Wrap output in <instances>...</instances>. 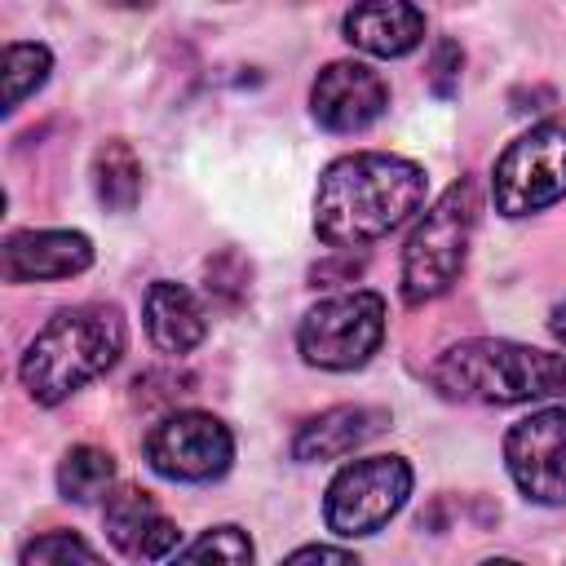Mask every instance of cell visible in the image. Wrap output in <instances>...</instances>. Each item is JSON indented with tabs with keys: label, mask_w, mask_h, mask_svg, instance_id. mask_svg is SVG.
<instances>
[{
	"label": "cell",
	"mask_w": 566,
	"mask_h": 566,
	"mask_svg": "<svg viewBox=\"0 0 566 566\" xmlns=\"http://www.w3.org/2000/svg\"><path fill=\"white\" fill-rule=\"evenodd\" d=\"M424 168L385 155L358 150L323 168L314 195V234L327 248H363L394 226H402L424 203Z\"/></svg>",
	"instance_id": "1"
},
{
	"label": "cell",
	"mask_w": 566,
	"mask_h": 566,
	"mask_svg": "<svg viewBox=\"0 0 566 566\" xmlns=\"http://www.w3.org/2000/svg\"><path fill=\"white\" fill-rule=\"evenodd\" d=\"M429 380L451 402H531V398H566V354L531 349L517 340H460L429 367Z\"/></svg>",
	"instance_id": "2"
},
{
	"label": "cell",
	"mask_w": 566,
	"mask_h": 566,
	"mask_svg": "<svg viewBox=\"0 0 566 566\" xmlns=\"http://www.w3.org/2000/svg\"><path fill=\"white\" fill-rule=\"evenodd\" d=\"M124 354V318L115 305H75L53 314L22 354V385L35 402L57 407L88 380L106 376Z\"/></svg>",
	"instance_id": "3"
},
{
	"label": "cell",
	"mask_w": 566,
	"mask_h": 566,
	"mask_svg": "<svg viewBox=\"0 0 566 566\" xmlns=\"http://www.w3.org/2000/svg\"><path fill=\"white\" fill-rule=\"evenodd\" d=\"M473 226H478V186L469 177H460L420 217V226L411 230V239L402 248V301L407 305L438 301L460 279Z\"/></svg>",
	"instance_id": "4"
},
{
	"label": "cell",
	"mask_w": 566,
	"mask_h": 566,
	"mask_svg": "<svg viewBox=\"0 0 566 566\" xmlns=\"http://www.w3.org/2000/svg\"><path fill=\"white\" fill-rule=\"evenodd\" d=\"M491 199L504 217H531L566 199V115H548L504 146L491 172Z\"/></svg>",
	"instance_id": "5"
},
{
	"label": "cell",
	"mask_w": 566,
	"mask_h": 566,
	"mask_svg": "<svg viewBox=\"0 0 566 566\" xmlns=\"http://www.w3.org/2000/svg\"><path fill=\"white\" fill-rule=\"evenodd\" d=\"M385 340V301L376 292H340L305 310L296 327V349L310 367L354 371Z\"/></svg>",
	"instance_id": "6"
},
{
	"label": "cell",
	"mask_w": 566,
	"mask_h": 566,
	"mask_svg": "<svg viewBox=\"0 0 566 566\" xmlns=\"http://www.w3.org/2000/svg\"><path fill=\"white\" fill-rule=\"evenodd\" d=\"M411 495V464L402 455H367L345 464L323 500V517L336 535H376Z\"/></svg>",
	"instance_id": "7"
},
{
	"label": "cell",
	"mask_w": 566,
	"mask_h": 566,
	"mask_svg": "<svg viewBox=\"0 0 566 566\" xmlns=\"http://www.w3.org/2000/svg\"><path fill=\"white\" fill-rule=\"evenodd\" d=\"M146 460L168 482H212L230 469L234 438L208 411H172L146 433Z\"/></svg>",
	"instance_id": "8"
},
{
	"label": "cell",
	"mask_w": 566,
	"mask_h": 566,
	"mask_svg": "<svg viewBox=\"0 0 566 566\" xmlns=\"http://www.w3.org/2000/svg\"><path fill=\"white\" fill-rule=\"evenodd\" d=\"M504 464L535 504H566V407L522 416L504 433Z\"/></svg>",
	"instance_id": "9"
},
{
	"label": "cell",
	"mask_w": 566,
	"mask_h": 566,
	"mask_svg": "<svg viewBox=\"0 0 566 566\" xmlns=\"http://www.w3.org/2000/svg\"><path fill=\"white\" fill-rule=\"evenodd\" d=\"M389 106V84L367 62H327L310 88V111L327 133H363Z\"/></svg>",
	"instance_id": "10"
},
{
	"label": "cell",
	"mask_w": 566,
	"mask_h": 566,
	"mask_svg": "<svg viewBox=\"0 0 566 566\" xmlns=\"http://www.w3.org/2000/svg\"><path fill=\"white\" fill-rule=\"evenodd\" d=\"M93 265V243L80 230H18L0 248L4 283L71 279Z\"/></svg>",
	"instance_id": "11"
},
{
	"label": "cell",
	"mask_w": 566,
	"mask_h": 566,
	"mask_svg": "<svg viewBox=\"0 0 566 566\" xmlns=\"http://www.w3.org/2000/svg\"><path fill=\"white\" fill-rule=\"evenodd\" d=\"M102 522H106L111 544L133 562H159L177 553V526L155 504V495L142 486H119L115 495H106Z\"/></svg>",
	"instance_id": "12"
},
{
	"label": "cell",
	"mask_w": 566,
	"mask_h": 566,
	"mask_svg": "<svg viewBox=\"0 0 566 566\" xmlns=\"http://www.w3.org/2000/svg\"><path fill=\"white\" fill-rule=\"evenodd\" d=\"M340 27L345 40L371 57H402L424 40V13L411 0H354Z\"/></svg>",
	"instance_id": "13"
},
{
	"label": "cell",
	"mask_w": 566,
	"mask_h": 566,
	"mask_svg": "<svg viewBox=\"0 0 566 566\" xmlns=\"http://www.w3.org/2000/svg\"><path fill=\"white\" fill-rule=\"evenodd\" d=\"M146 336L159 354H190L203 336H208V314L199 305V296L181 283H150L146 292Z\"/></svg>",
	"instance_id": "14"
},
{
	"label": "cell",
	"mask_w": 566,
	"mask_h": 566,
	"mask_svg": "<svg viewBox=\"0 0 566 566\" xmlns=\"http://www.w3.org/2000/svg\"><path fill=\"white\" fill-rule=\"evenodd\" d=\"M380 429H385V411H376V407H327L296 429L292 455L296 460H340L354 447H363L367 438H376Z\"/></svg>",
	"instance_id": "15"
},
{
	"label": "cell",
	"mask_w": 566,
	"mask_h": 566,
	"mask_svg": "<svg viewBox=\"0 0 566 566\" xmlns=\"http://www.w3.org/2000/svg\"><path fill=\"white\" fill-rule=\"evenodd\" d=\"M93 190L106 212H128L142 199V159L133 155L128 142L111 137L93 155Z\"/></svg>",
	"instance_id": "16"
},
{
	"label": "cell",
	"mask_w": 566,
	"mask_h": 566,
	"mask_svg": "<svg viewBox=\"0 0 566 566\" xmlns=\"http://www.w3.org/2000/svg\"><path fill=\"white\" fill-rule=\"evenodd\" d=\"M111 478H115V460L102 447H88V442L84 447H71L62 455V464H57V491L66 500H75V504L97 500L111 486Z\"/></svg>",
	"instance_id": "17"
},
{
	"label": "cell",
	"mask_w": 566,
	"mask_h": 566,
	"mask_svg": "<svg viewBox=\"0 0 566 566\" xmlns=\"http://www.w3.org/2000/svg\"><path fill=\"white\" fill-rule=\"evenodd\" d=\"M53 71V57L44 44L9 40L4 44V111H18Z\"/></svg>",
	"instance_id": "18"
},
{
	"label": "cell",
	"mask_w": 566,
	"mask_h": 566,
	"mask_svg": "<svg viewBox=\"0 0 566 566\" xmlns=\"http://www.w3.org/2000/svg\"><path fill=\"white\" fill-rule=\"evenodd\" d=\"M181 562H252V539L239 531V526H212L203 531L195 544L177 548Z\"/></svg>",
	"instance_id": "19"
},
{
	"label": "cell",
	"mask_w": 566,
	"mask_h": 566,
	"mask_svg": "<svg viewBox=\"0 0 566 566\" xmlns=\"http://www.w3.org/2000/svg\"><path fill=\"white\" fill-rule=\"evenodd\" d=\"M203 274H208V296H217V301H226V305H239V301L248 296L252 265H248L239 252H221V256H212V261L203 265Z\"/></svg>",
	"instance_id": "20"
},
{
	"label": "cell",
	"mask_w": 566,
	"mask_h": 566,
	"mask_svg": "<svg viewBox=\"0 0 566 566\" xmlns=\"http://www.w3.org/2000/svg\"><path fill=\"white\" fill-rule=\"evenodd\" d=\"M53 566V562H97V548H88L80 535L71 531H53V535H40L22 548V566Z\"/></svg>",
	"instance_id": "21"
},
{
	"label": "cell",
	"mask_w": 566,
	"mask_h": 566,
	"mask_svg": "<svg viewBox=\"0 0 566 566\" xmlns=\"http://www.w3.org/2000/svg\"><path fill=\"white\" fill-rule=\"evenodd\" d=\"M460 66H464V53L455 40H438L433 44V57H429V88L438 97H451L460 88Z\"/></svg>",
	"instance_id": "22"
},
{
	"label": "cell",
	"mask_w": 566,
	"mask_h": 566,
	"mask_svg": "<svg viewBox=\"0 0 566 566\" xmlns=\"http://www.w3.org/2000/svg\"><path fill=\"white\" fill-rule=\"evenodd\" d=\"M363 274V261L358 256H340V261H318L310 270V283L314 287H336V283H354Z\"/></svg>",
	"instance_id": "23"
},
{
	"label": "cell",
	"mask_w": 566,
	"mask_h": 566,
	"mask_svg": "<svg viewBox=\"0 0 566 566\" xmlns=\"http://www.w3.org/2000/svg\"><path fill=\"white\" fill-rule=\"evenodd\" d=\"M287 562H354L349 548H327V544H310V548H296Z\"/></svg>",
	"instance_id": "24"
},
{
	"label": "cell",
	"mask_w": 566,
	"mask_h": 566,
	"mask_svg": "<svg viewBox=\"0 0 566 566\" xmlns=\"http://www.w3.org/2000/svg\"><path fill=\"white\" fill-rule=\"evenodd\" d=\"M548 332L557 336V345H566V301L553 305V314H548Z\"/></svg>",
	"instance_id": "25"
},
{
	"label": "cell",
	"mask_w": 566,
	"mask_h": 566,
	"mask_svg": "<svg viewBox=\"0 0 566 566\" xmlns=\"http://www.w3.org/2000/svg\"><path fill=\"white\" fill-rule=\"evenodd\" d=\"M106 4H119V9H142V4H155V0H106Z\"/></svg>",
	"instance_id": "26"
}]
</instances>
